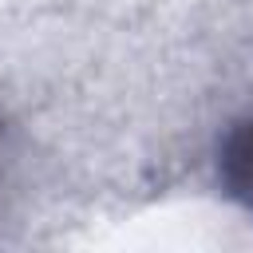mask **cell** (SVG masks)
<instances>
[{"label": "cell", "mask_w": 253, "mask_h": 253, "mask_svg": "<svg viewBox=\"0 0 253 253\" xmlns=\"http://www.w3.org/2000/svg\"><path fill=\"white\" fill-rule=\"evenodd\" d=\"M221 182L237 202L253 210V123H241L221 142Z\"/></svg>", "instance_id": "obj_1"}]
</instances>
